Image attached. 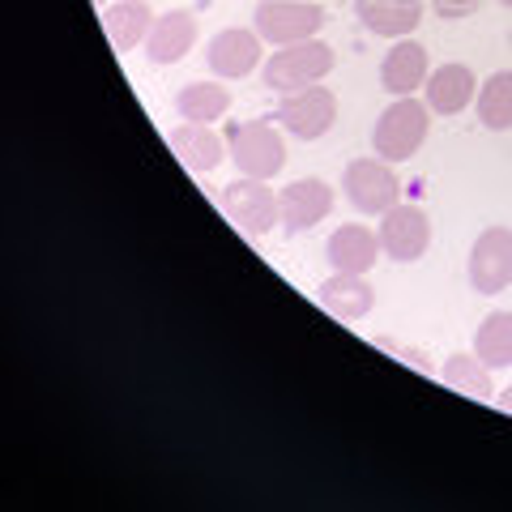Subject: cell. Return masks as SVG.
Segmentation results:
<instances>
[{"label":"cell","instance_id":"obj_1","mask_svg":"<svg viewBox=\"0 0 512 512\" xmlns=\"http://www.w3.org/2000/svg\"><path fill=\"white\" fill-rule=\"evenodd\" d=\"M338 64V52L325 39H303V43H286L274 56H265L261 64V86L274 94H291L303 86L325 82Z\"/></svg>","mask_w":512,"mask_h":512},{"label":"cell","instance_id":"obj_2","mask_svg":"<svg viewBox=\"0 0 512 512\" xmlns=\"http://www.w3.org/2000/svg\"><path fill=\"white\" fill-rule=\"evenodd\" d=\"M431 133V107L419 103L414 94L406 99H393L389 107L376 116V128H372V150L384 158V163H406L423 150V141Z\"/></svg>","mask_w":512,"mask_h":512},{"label":"cell","instance_id":"obj_3","mask_svg":"<svg viewBox=\"0 0 512 512\" xmlns=\"http://www.w3.org/2000/svg\"><path fill=\"white\" fill-rule=\"evenodd\" d=\"M227 146H231V163L239 167V175H252V180H274L286 167V137L274 116L231 124Z\"/></svg>","mask_w":512,"mask_h":512},{"label":"cell","instance_id":"obj_4","mask_svg":"<svg viewBox=\"0 0 512 512\" xmlns=\"http://www.w3.org/2000/svg\"><path fill=\"white\" fill-rule=\"evenodd\" d=\"M252 30L274 47L320 39L325 9H320V0H261V5L252 9Z\"/></svg>","mask_w":512,"mask_h":512},{"label":"cell","instance_id":"obj_5","mask_svg":"<svg viewBox=\"0 0 512 512\" xmlns=\"http://www.w3.org/2000/svg\"><path fill=\"white\" fill-rule=\"evenodd\" d=\"M218 205L248 239H261V235H269L282 222L278 192L269 188V180H252V175H239V180H231L227 188H222Z\"/></svg>","mask_w":512,"mask_h":512},{"label":"cell","instance_id":"obj_6","mask_svg":"<svg viewBox=\"0 0 512 512\" xmlns=\"http://www.w3.org/2000/svg\"><path fill=\"white\" fill-rule=\"evenodd\" d=\"M342 192L346 201L355 205V214H367V218H380L389 214L397 197H402V180H397L393 163H384V158H355V163H346L342 171Z\"/></svg>","mask_w":512,"mask_h":512},{"label":"cell","instance_id":"obj_7","mask_svg":"<svg viewBox=\"0 0 512 512\" xmlns=\"http://www.w3.org/2000/svg\"><path fill=\"white\" fill-rule=\"evenodd\" d=\"M274 120L282 124V133H291L295 141H320L333 124H338V94L320 82L291 90L278 99Z\"/></svg>","mask_w":512,"mask_h":512},{"label":"cell","instance_id":"obj_8","mask_svg":"<svg viewBox=\"0 0 512 512\" xmlns=\"http://www.w3.org/2000/svg\"><path fill=\"white\" fill-rule=\"evenodd\" d=\"M380 252L389 256V261L397 265H414L423 261L427 248H431V218L427 210H419V205H402L397 201L389 214H380Z\"/></svg>","mask_w":512,"mask_h":512},{"label":"cell","instance_id":"obj_9","mask_svg":"<svg viewBox=\"0 0 512 512\" xmlns=\"http://www.w3.org/2000/svg\"><path fill=\"white\" fill-rule=\"evenodd\" d=\"M205 64L218 82H239V77L256 73V64H265V39L248 26H227L205 47Z\"/></svg>","mask_w":512,"mask_h":512},{"label":"cell","instance_id":"obj_10","mask_svg":"<svg viewBox=\"0 0 512 512\" xmlns=\"http://www.w3.org/2000/svg\"><path fill=\"white\" fill-rule=\"evenodd\" d=\"M470 286L478 295H500L512 286V227H487L474 239Z\"/></svg>","mask_w":512,"mask_h":512},{"label":"cell","instance_id":"obj_11","mask_svg":"<svg viewBox=\"0 0 512 512\" xmlns=\"http://www.w3.org/2000/svg\"><path fill=\"white\" fill-rule=\"evenodd\" d=\"M278 210H282L278 227L286 235L312 231L316 222H325L329 210H333V184H325L320 175H303V180H291V184L278 192Z\"/></svg>","mask_w":512,"mask_h":512},{"label":"cell","instance_id":"obj_12","mask_svg":"<svg viewBox=\"0 0 512 512\" xmlns=\"http://www.w3.org/2000/svg\"><path fill=\"white\" fill-rule=\"evenodd\" d=\"M427 73H431L427 47L414 39H393V47L380 60V90L389 99H406V94L427 86Z\"/></svg>","mask_w":512,"mask_h":512},{"label":"cell","instance_id":"obj_13","mask_svg":"<svg viewBox=\"0 0 512 512\" xmlns=\"http://www.w3.org/2000/svg\"><path fill=\"white\" fill-rule=\"evenodd\" d=\"M197 35H201V22L192 18V9L158 13L146 39V60L158 64V69H171V64H180L197 47Z\"/></svg>","mask_w":512,"mask_h":512},{"label":"cell","instance_id":"obj_14","mask_svg":"<svg viewBox=\"0 0 512 512\" xmlns=\"http://www.w3.org/2000/svg\"><path fill=\"white\" fill-rule=\"evenodd\" d=\"M167 146H171V154L180 158V163L192 171V175H210L222 158H231V146L222 141L210 124H192V120H184V124H175L171 133H167Z\"/></svg>","mask_w":512,"mask_h":512},{"label":"cell","instance_id":"obj_15","mask_svg":"<svg viewBox=\"0 0 512 512\" xmlns=\"http://www.w3.org/2000/svg\"><path fill=\"white\" fill-rule=\"evenodd\" d=\"M355 18L380 39H410L427 18V0H355Z\"/></svg>","mask_w":512,"mask_h":512},{"label":"cell","instance_id":"obj_16","mask_svg":"<svg viewBox=\"0 0 512 512\" xmlns=\"http://www.w3.org/2000/svg\"><path fill=\"white\" fill-rule=\"evenodd\" d=\"M427 107L431 116H461L478 99V77L470 64H440L427 73Z\"/></svg>","mask_w":512,"mask_h":512},{"label":"cell","instance_id":"obj_17","mask_svg":"<svg viewBox=\"0 0 512 512\" xmlns=\"http://www.w3.org/2000/svg\"><path fill=\"white\" fill-rule=\"evenodd\" d=\"M320 308L338 320H363L367 312L376 308V286L367 282V274H338L333 269V278L320 282Z\"/></svg>","mask_w":512,"mask_h":512},{"label":"cell","instance_id":"obj_18","mask_svg":"<svg viewBox=\"0 0 512 512\" xmlns=\"http://www.w3.org/2000/svg\"><path fill=\"white\" fill-rule=\"evenodd\" d=\"M325 261L338 269V274H367V269L380 261V235H372L363 222H346V227L329 235Z\"/></svg>","mask_w":512,"mask_h":512},{"label":"cell","instance_id":"obj_19","mask_svg":"<svg viewBox=\"0 0 512 512\" xmlns=\"http://www.w3.org/2000/svg\"><path fill=\"white\" fill-rule=\"evenodd\" d=\"M150 26H154V9L146 0H116V5L103 9V30H107V43L116 56H128V52H137V47H146Z\"/></svg>","mask_w":512,"mask_h":512},{"label":"cell","instance_id":"obj_20","mask_svg":"<svg viewBox=\"0 0 512 512\" xmlns=\"http://www.w3.org/2000/svg\"><path fill=\"white\" fill-rule=\"evenodd\" d=\"M231 111V90L222 82H188L175 90V116L192 124H214Z\"/></svg>","mask_w":512,"mask_h":512},{"label":"cell","instance_id":"obj_21","mask_svg":"<svg viewBox=\"0 0 512 512\" xmlns=\"http://www.w3.org/2000/svg\"><path fill=\"white\" fill-rule=\"evenodd\" d=\"M440 380L448 384L453 393H466L474 402H491L495 397V384H491V367L478 359V355H448L440 367Z\"/></svg>","mask_w":512,"mask_h":512},{"label":"cell","instance_id":"obj_22","mask_svg":"<svg viewBox=\"0 0 512 512\" xmlns=\"http://www.w3.org/2000/svg\"><path fill=\"white\" fill-rule=\"evenodd\" d=\"M478 120H483V128H491V133H508L512 128V69H500L491 73L483 86H478Z\"/></svg>","mask_w":512,"mask_h":512},{"label":"cell","instance_id":"obj_23","mask_svg":"<svg viewBox=\"0 0 512 512\" xmlns=\"http://www.w3.org/2000/svg\"><path fill=\"white\" fill-rule=\"evenodd\" d=\"M474 355L483 359L491 372L512 367V312H491L474 333Z\"/></svg>","mask_w":512,"mask_h":512},{"label":"cell","instance_id":"obj_24","mask_svg":"<svg viewBox=\"0 0 512 512\" xmlns=\"http://www.w3.org/2000/svg\"><path fill=\"white\" fill-rule=\"evenodd\" d=\"M376 350H389V355H402L414 372H431V359L423 355V350H414V346H402V342H393V338H372Z\"/></svg>","mask_w":512,"mask_h":512},{"label":"cell","instance_id":"obj_25","mask_svg":"<svg viewBox=\"0 0 512 512\" xmlns=\"http://www.w3.org/2000/svg\"><path fill=\"white\" fill-rule=\"evenodd\" d=\"M427 5H431V13H436V18L461 22V18H470V13L483 5V0H427Z\"/></svg>","mask_w":512,"mask_h":512},{"label":"cell","instance_id":"obj_26","mask_svg":"<svg viewBox=\"0 0 512 512\" xmlns=\"http://www.w3.org/2000/svg\"><path fill=\"white\" fill-rule=\"evenodd\" d=\"M500 410H504V414H512V384H508V389L500 393Z\"/></svg>","mask_w":512,"mask_h":512},{"label":"cell","instance_id":"obj_27","mask_svg":"<svg viewBox=\"0 0 512 512\" xmlns=\"http://www.w3.org/2000/svg\"><path fill=\"white\" fill-rule=\"evenodd\" d=\"M94 5H103V9H107V5H116V0H94Z\"/></svg>","mask_w":512,"mask_h":512},{"label":"cell","instance_id":"obj_28","mask_svg":"<svg viewBox=\"0 0 512 512\" xmlns=\"http://www.w3.org/2000/svg\"><path fill=\"white\" fill-rule=\"evenodd\" d=\"M500 5H504V9H512V0H500Z\"/></svg>","mask_w":512,"mask_h":512},{"label":"cell","instance_id":"obj_29","mask_svg":"<svg viewBox=\"0 0 512 512\" xmlns=\"http://www.w3.org/2000/svg\"><path fill=\"white\" fill-rule=\"evenodd\" d=\"M508 43H512V30H508Z\"/></svg>","mask_w":512,"mask_h":512}]
</instances>
